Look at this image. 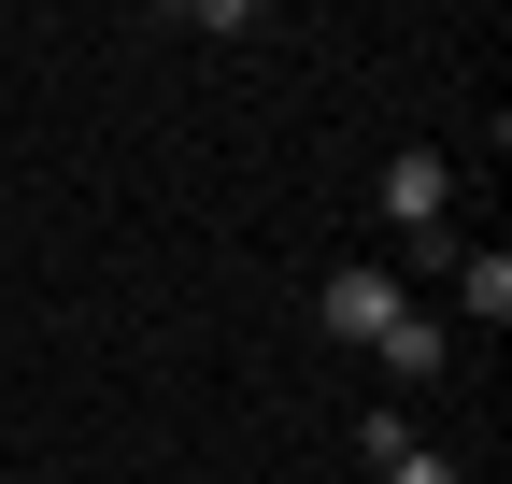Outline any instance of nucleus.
<instances>
[{"label": "nucleus", "mask_w": 512, "mask_h": 484, "mask_svg": "<svg viewBox=\"0 0 512 484\" xmlns=\"http://www.w3.org/2000/svg\"><path fill=\"white\" fill-rule=\"evenodd\" d=\"M370 356H384V371H399V385H427V371H441V356H456V328H441V314H399V328H384V342H370Z\"/></svg>", "instance_id": "4"}, {"label": "nucleus", "mask_w": 512, "mask_h": 484, "mask_svg": "<svg viewBox=\"0 0 512 484\" xmlns=\"http://www.w3.org/2000/svg\"><path fill=\"white\" fill-rule=\"evenodd\" d=\"M313 314H328V342H384L413 299H399V271H328V299H313Z\"/></svg>", "instance_id": "2"}, {"label": "nucleus", "mask_w": 512, "mask_h": 484, "mask_svg": "<svg viewBox=\"0 0 512 484\" xmlns=\"http://www.w3.org/2000/svg\"><path fill=\"white\" fill-rule=\"evenodd\" d=\"M441 285H456V314H470V328H512V257H498V242H484V257H456Z\"/></svg>", "instance_id": "3"}, {"label": "nucleus", "mask_w": 512, "mask_h": 484, "mask_svg": "<svg viewBox=\"0 0 512 484\" xmlns=\"http://www.w3.org/2000/svg\"><path fill=\"white\" fill-rule=\"evenodd\" d=\"M0 484H15V470H0Z\"/></svg>", "instance_id": "6"}, {"label": "nucleus", "mask_w": 512, "mask_h": 484, "mask_svg": "<svg viewBox=\"0 0 512 484\" xmlns=\"http://www.w3.org/2000/svg\"><path fill=\"white\" fill-rule=\"evenodd\" d=\"M384 228H399L413 257L456 242V157H384Z\"/></svg>", "instance_id": "1"}, {"label": "nucleus", "mask_w": 512, "mask_h": 484, "mask_svg": "<svg viewBox=\"0 0 512 484\" xmlns=\"http://www.w3.org/2000/svg\"><path fill=\"white\" fill-rule=\"evenodd\" d=\"M370 484H470V470H456V456H441V442H399V456H384V470H370Z\"/></svg>", "instance_id": "5"}]
</instances>
